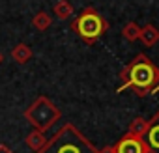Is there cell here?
I'll use <instances>...</instances> for the list:
<instances>
[{"label":"cell","instance_id":"6da1fadb","mask_svg":"<svg viewBox=\"0 0 159 153\" xmlns=\"http://www.w3.org/2000/svg\"><path fill=\"white\" fill-rule=\"evenodd\" d=\"M120 81L116 92L122 90H133L139 97H144L153 92V88L159 84V67L146 56L137 54L122 71H120Z\"/></svg>","mask_w":159,"mask_h":153},{"label":"cell","instance_id":"7a4b0ae2","mask_svg":"<svg viewBox=\"0 0 159 153\" xmlns=\"http://www.w3.org/2000/svg\"><path fill=\"white\" fill-rule=\"evenodd\" d=\"M38 153H99V149L73 123H66Z\"/></svg>","mask_w":159,"mask_h":153},{"label":"cell","instance_id":"3957f363","mask_svg":"<svg viewBox=\"0 0 159 153\" xmlns=\"http://www.w3.org/2000/svg\"><path fill=\"white\" fill-rule=\"evenodd\" d=\"M71 30L86 45H94L109 30V23L101 17V13L96 8H84L81 15L71 21Z\"/></svg>","mask_w":159,"mask_h":153},{"label":"cell","instance_id":"277c9868","mask_svg":"<svg viewBox=\"0 0 159 153\" xmlns=\"http://www.w3.org/2000/svg\"><path fill=\"white\" fill-rule=\"evenodd\" d=\"M25 118L26 121L36 129V131H47L49 127H52L58 118H60V110L58 107L45 95H39L26 110H25Z\"/></svg>","mask_w":159,"mask_h":153},{"label":"cell","instance_id":"5b68a950","mask_svg":"<svg viewBox=\"0 0 159 153\" xmlns=\"http://www.w3.org/2000/svg\"><path fill=\"white\" fill-rule=\"evenodd\" d=\"M114 149H116V153H148L146 146L142 142V136H137L131 133H125L114 144Z\"/></svg>","mask_w":159,"mask_h":153},{"label":"cell","instance_id":"8992f818","mask_svg":"<svg viewBox=\"0 0 159 153\" xmlns=\"http://www.w3.org/2000/svg\"><path fill=\"white\" fill-rule=\"evenodd\" d=\"M142 142L148 153H159V112L148 121V129L142 134Z\"/></svg>","mask_w":159,"mask_h":153},{"label":"cell","instance_id":"52a82bcc","mask_svg":"<svg viewBox=\"0 0 159 153\" xmlns=\"http://www.w3.org/2000/svg\"><path fill=\"white\" fill-rule=\"evenodd\" d=\"M139 39H140L146 47H153L155 43H159V30H157L153 24H144V26H140Z\"/></svg>","mask_w":159,"mask_h":153},{"label":"cell","instance_id":"ba28073f","mask_svg":"<svg viewBox=\"0 0 159 153\" xmlns=\"http://www.w3.org/2000/svg\"><path fill=\"white\" fill-rule=\"evenodd\" d=\"M52 11H54L56 19H60V21H67V19L73 15L75 8H73V4L69 2V0H58V2L54 4V8H52Z\"/></svg>","mask_w":159,"mask_h":153},{"label":"cell","instance_id":"9c48e42d","mask_svg":"<svg viewBox=\"0 0 159 153\" xmlns=\"http://www.w3.org/2000/svg\"><path fill=\"white\" fill-rule=\"evenodd\" d=\"M11 58H13L17 63H26V62L32 58V49H30L26 43H17V45L11 49Z\"/></svg>","mask_w":159,"mask_h":153},{"label":"cell","instance_id":"30bf717a","mask_svg":"<svg viewBox=\"0 0 159 153\" xmlns=\"http://www.w3.org/2000/svg\"><path fill=\"white\" fill-rule=\"evenodd\" d=\"M45 144H47V138H45V134H43L41 131H36V129H34V131L26 136V146H28L32 151H36V153H38Z\"/></svg>","mask_w":159,"mask_h":153},{"label":"cell","instance_id":"8fae6325","mask_svg":"<svg viewBox=\"0 0 159 153\" xmlns=\"http://www.w3.org/2000/svg\"><path fill=\"white\" fill-rule=\"evenodd\" d=\"M32 24H34L36 30L43 32V30L51 28V24H52V17H51L47 11H38V13L34 15V19H32Z\"/></svg>","mask_w":159,"mask_h":153},{"label":"cell","instance_id":"7c38bea8","mask_svg":"<svg viewBox=\"0 0 159 153\" xmlns=\"http://www.w3.org/2000/svg\"><path fill=\"white\" fill-rule=\"evenodd\" d=\"M139 34H140V26H139L137 23H133V21L125 23V26L122 28V36H124L129 43L137 41V39H139Z\"/></svg>","mask_w":159,"mask_h":153},{"label":"cell","instance_id":"4fadbf2b","mask_svg":"<svg viewBox=\"0 0 159 153\" xmlns=\"http://www.w3.org/2000/svg\"><path fill=\"white\" fill-rule=\"evenodd\" d=\"M146 129H148V120H144V118H135V120L129 123L127 133L137 134V136H142V134L146 133Z\"/></svg>","mask_w":159,"mask_h":153},{"label":"cell","instance_id":"5bb4252c","mask_svg":"<svg viewBox=\"0 0 159 153\" xmlns=\"http://www.w3.org/2000/svg\"><path fill=\"white\" fill-rule=\"evenodd\" d=\"M99 153H116V149H114V146H105Z\"/></svg>","mask_w":159,"mask_h":153},{"label":"cell","instance_id":"9a60e30c","mask_svg":"<svg viewBox=\"0 0 159 153\" xmlns=\"http://www.w3.org/2000/svg\"><path fill=\"white\" fill-rule=\"evenodd\" d=\"M0 153H13V151H11L6 144H0Z\"/></svg>","mask_w":159,"mask_h":153},{"label":"cell","instance_id":"2e32d148","mask_svg":"<svg viewBox=\"0 0 159 153\" xmlns=\"http://www.w3.org/2000/svg\"><path fill=\"white\" fill-rule=\"evenodd\" d=\"M157 92H159V84H157V86L153 88V92H152V94H157Z\"/></svg>","mask_w":159,"mask_h":153},{"label":"cell","instance_id":"e0dca14e","mask_svg":"<svg viewBox=\"0 0 159 153\" xmlns=\"http://www.w3.org/2000/svg\"><path fill=\"white\" fill-rule=\"evenodd\" d=\"M2 62H4V54H2V52H0V63H2Z\"/></svg>","mask_w":159,"mask_h":153}]
</instances>
